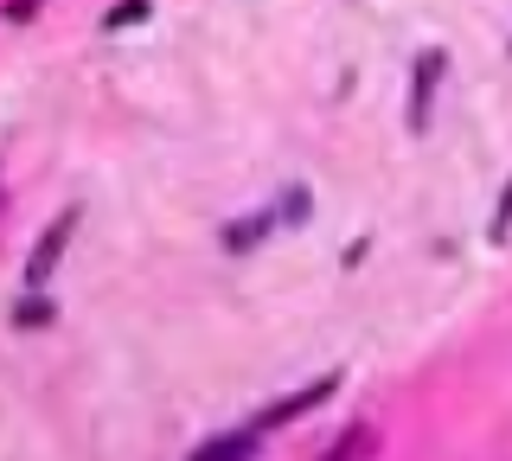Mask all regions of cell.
<instances>
[{
  "instance_id": "8",
  "label": "cell",
  "mask_w": 512,
  "mask_h": 461,
  "mask_svg": "<svg viewBox=\"0 0 512 461\" xmlns=\"http://www.w3.org/2000/svg\"><path fill=\"white\" fill-rule=\"evenodd\" d=\"M52 301H20V314H13V321H20V327H45V321H52Z\"/></svg>"
},
{
  "instance_id": "3",
  "label": "cell",
  "mask_w": 512,
  "mask_h": 461,
  "mask_svg": "<svg viewBox=\"0 0 512 461\" xmlns=\"http://www.w3.org/2000/svg\"><path fill=\"white\" fill-rule=\"evenodd\" d=\"M256 442H263L256 429H237V436H218V442H205V449L192 455V461H250V455H256Z\"/></svg>"
},
{
  "instance_id": "4",
  "label": "cell",
  "mask_w": 512,
  "mask_h": 461,
  "mask_svg": "<svg viewBox=\"0 0 512 461\" xmlns=\"http://www.w3.org/2000/svg\"><path fill=\"white\" fill-rule=\"evenodd\" d=\"M436 77H442V52H423V58H416V103H410L416 129L429 122V90H436Z\"/></svg>"
},
{
  "instance_id": "6",
  "label": "cell",
  "mask_w": 512,
  "mask_h": 461,
  "mask_svg": "<svg viewBox=\"0 0 512 461\" xmlns=\"http://www.w3.org/2000/svg\"><path fill=\"white\" fill-rule=\"evenodd\" d=\"M141 13H148V0H116V7L103 13V33H122V26H135Z\"/></svg>"
},
{
  "instance_id": "1",
  "label": "cell",
  "mask_w": 512,
  "mask_h": 461,
  "mask_svg": "<svg viewBox=\"0 0 512 461\" xmlns=\"http://www.w3.org/2000/svg\"><path fill=\"white\" fill-rule=\"evenodd\" d=\"M71 231H77V205H71V212H64L58 225L39 237V244H32V257H26V289H32V295L52 289V269H58V257H64V244H71Z\"/></svg>"
},
{
  "instance_id": "2",
  "label": "cell",
  "mask_w": 512,
  "mask_h": 461,
  "mask_svg": "<svg viewBox=\"0 0 512 461\" xmlns=\"http://www.w3.org/2000/svg\"><path fill=\"white\" fill-rule=\"evenodd\" d=\"M333 391H340V372H327V378H314V385L308 391H295V397H282V404H269L263 410V417H256L250 429H256V436H269V429H282V423H295V417H308V410L314 404H327V397Z\"/></svg>"
},
{
  "instance_id": "10",
  "label": "cell",
  "mask_w": 512,
  "mask_h": 461,
  "mask_svg": "<svg viewBox=\"0 0 512 461\" xmlns=\"http://www.w3.org/2000/svg\"><path fill=\"white\" fill-rule=\"evenodd\" d=\"M39 13V0H7V20H32Z\"/></svg>"
},
{
  "instance_id": "5",
  "label": "cell",
  "mask_w": 512,
  "mask_h": 461,
  "mask_svg": "<svg viewBox=\"0 0 512 461\" xmlns=\"http://www.w3.org/2000/svg\"><path fill=\"white\" fill-rule=\"evenodd\" d=\"M372 455H378V429H346L320 461H372Z\"/></svg>"
},
{
  "instance_id": "7",
  "label": "cell",
  "mask_w": 512,
  "mask_h": 461,
  "mask_svg": "<svg viewBox=\"0 0 512 461\" xmlns=\"http://www.w3.org/2000/svg\"><path fill=\"white\" fill-rule=\"evenodd\" d=\"M263 231H269V218H237L224 244H231V250H250V244H256V237H263Z\"/></svg>"
},
{
  "instance_id": "9",
  "label": "cell",
  "mask_w": 512,
  "mask_h": 461,
  "mask_svg": "<svg viewBox=\"0 0 512 461\" xmlns=\"http://www.w3.org/2000/svg\"><path fill=\"white\" fill-rule=\"evenodd\" d=\"M512 231V186H506V199H500V212H493V237H506Z\"/></svg>"
}]
</instances>
